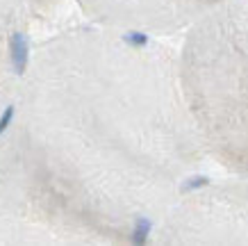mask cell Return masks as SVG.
<instances>
[{
    "label": "cell",
    "mask_w": 248,
    "mask_h": 246,
    "mask_svg": "<svg viewBox=\"0 0 248 246\" xmlns=\"http://www.w3.org/2000/svg\"><path fill=\"white\" fill-rule=\"evenodd\" d=\"M125 41H128V44H135V46H146L148 44V37L141 34V32H130L128 37H125Z\"/></svg>",
    "instance_id": "4"
},
{
    "label": "cell",
    "mask_w": 248,
    "mask_h": 246,
    "mask_svg": "<svg viewBox=\"0 0 248 246\" xmlns=\"http://www.w3.org/2000/svg\"><path fill=\"white\" fill-rule=\"evenodd\" d=\"M207 182H210L207 178H191L189 182H185L182 189H196V187H203V185H207Z\"/></svg>",
    "instance_id": "5"
},
{
    "label": "cell",
    "mask_w": 248,
    "mask_h": 246,
    "mask_svg": "<svg viewBox=\"0 0 248 246\" xmlns=\"http://www.w3.org/2000/svg\"><path fill=\"white\" fill-rule=\"evenodd\" d=\"M148 232H151V221L148 219H137V226H135V235H132V242L135 244H143L148 239Z\"/></svg>",
    "instance_id": "2"
},
{
    "label": "cell",
    "mask_w": 248,
    "mask_h": 246,
    "mask_svg": "<svg viewBox=\"0 0 248 246\" xmlns=\"http://www.w3.org/2000/svg\"><path fill=\"white\" fill-rule=\"evenodd\" d=\"M12 116H14V105H9L7 110H5V114L0 116V134H2L9 128V123H12Z\"/></svg>",
    "instance_id": "3"
},
{
    "label": "cell",
    "mask_w": 248,
    "mask_h": 246,
    "mask_svg": "<svg viewBox=\"0 0 248 246\" xmlns=\"http://www.w3.org/2000/svg\"><path fill=\"white\" fill-rule=\"evenodd\" d=\"M9 50H12V62H14V68L16 73H23L25 66H28V37L23 32H14V37L9 41Z\"/></svg>",
    "instance_id": "1"
}]
</instances>
